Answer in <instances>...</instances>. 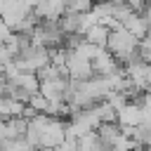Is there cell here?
<instances>
[{
  "instance_id": "cell-1",
  "label": "cell",
  "mask_w": 151,
  "mask_h": 151,
  "mask_svg": "<svg viewBox=\"0 0 151 151\" xmlns=\"http://www.w3.org/2000/svg\"><path fill=\"white\" fill-rule=\"evenodd\" d=\"M139 42H142V40H139L137 35H132V33L120 24V26H116V28L109 31V38H106V45H104V47H106V50L118 59V64L123 66V64L132 57V52L139 47Z\"/></svg>"
},
{
  "instance_id": "cell-2",
  "label": "cell",
  "mask_w": 151,
  "mask_h": 151,
  "mask_svg": "<svg viewBox=\"0 0 151 151\" xmlns=\"http://www.w3.org/2000/svg\"><path fill=\"white\" fill-rule=\"evenodd\" d=\"M66 76L71 80H87L94 76V68H92V59H87L85 54H80L78 50H66Z\"/></svg>"
},
{
  "instance_id": "cell-3",
  "label": "cell",
  "mask_w": 151,
  "mask_h": 151,
  "mask_svg": "<svg viewBox=\"0 0 151 151\" xmlns=\"http://www.w3.org/2000/svg\"><path fill=\"white\" fill-rule=\"evenodd\" d=\"M66 123H68L66 118L50 116L47 123H45V127H42V134H40L38 146H42V149H59V144L66 137Z\"/></svg>"
},
{
  "instance_id": "cell-4",
  "label": "cell",
  "mask_w": 151,
  "mask_h": 151,
  "mask_svg": "<svg viewBox=\"0 0 151 151\" xmlns=\"http://www.w3.org/2000/svg\"><path fill=\"white\" fill-rule=\"evenodd\" d=\"M116 120L120 123V127H123V130L139 125V120H142L139 101H125V104H123V106L116 111Z\"/></svg>"
},
{
  "instance_id": "cell-5",
  "label": "cell",
  "mask_w": 151,
  "mask_h": 151,
  "mask_svg": "<svg viewBox=\"0 0 151 151\" xmlns=\"http://www.w3.org/2000/svg\"><path fill=\"white\" fill-rule=\"evenodd\" d=\"M92 68H94V73L97 76H111L113 71H118L120 68V64H118V59L104 47L94 59H92Z\"/></svg>"
},
{
  "instance_id": "cell-6",
  "label": "cell",
  "mask_w": 151,
  "mask_h": 151,
  "mask_svg": "<svg viewBox=\"0 0 151 151\" xmlns=\"http://www.w3.org/2000/svg\"><path fill=\"white\" fill-rule=\"evenodd\" d=\"M123 26H125L132 35H137L139 40H144V38H146V33H149V28H151L149 19H146L144 14H137V12H132V14L123 21Z\"/></svg>"
},
{
  "instance_id": "cell-7",
  "label": "cell",
  "mask_w": 151,
  "mask_h": 151,
  "mask_svg": "<svg viewBox=\"0 0 151 151\" xmlns=\"http://www.w3.org/2000/svg\"><path fill=\"white\" fill-rule=\"evenodd\" d=\"M85 35V40H90V42H94V45H106V38H109V26L106 24H92V26H87V31L83 33Z\"/></svg>"
},
{
  "instance_id": "cell-8",
  "label": "cell",
  "mask_w": 151,
  "mask_h": 151,
  "mask_svg": "<svg viewBox=\"0 0 151 151\" xmlns=\"http://www.w3.org/2000/svg\"><path fill=\"white\" fill-rule=\"evenodd\" d=\"M94 0H66L64 12H90Z\"/></svg>"
}]
</instances>
